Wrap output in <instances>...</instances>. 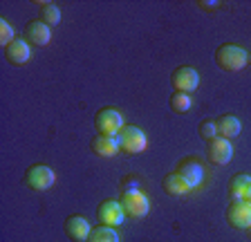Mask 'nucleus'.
<instances>
[{
	"instance_id": "1",
	"label": "nucleus",
	"mask_w": 251,
	"mask_h": 242,
	"mask_svg": "<svg viewBox=\"0 0 251 242\" xmlns=\"http://www.w3.org/2000/svg\"><path fill=\"white\" fill-rule=\"evenodd\" d=\"M215 63L220 70L225 72H240L242 68H247V49L235 45V43H222L218 45L213 54Z\"/></svg>"
},
{
	"instance_id": "2",
	"label": "nucleus",
	"mask_w": 251,
	"mask_h": 242,
	"mask_svg": "<svg viewBox=\"0 0 251 242\" xmlns=\"http://www.w3.org/2000/svg\"><path fill=\"white\" fill-rule=\"evenodd\" d=\"M119 204H121L126 216L135 218V220L148 216V211H151V200H148L146 193L139 191L137 186H124V189H121Z\"/></svg>"
},
{
	"instance_id": "3",
	"label": "nucleus",
	"mask_w": 251,
	"mask_h": 242,
	"mask_svg": "<svg viewBox=\"0 0 251 242\" xmlns=\"http://www.w3.org/2000/svg\"><path fill=\"white\" fill-rule=\"evenodd\" d=\"M54 179H56V175L47 164H31L23 175V184L31 191H47L52 189Z\"/></svg>"
},
{
	"instance_id": "4",
	"label": "nucleus",
	"mask_w": 251,
	"mask_h": 242,
	"mask_svg": "<svg viewBox=\"0 0 251 242\" xmlns=\"http://www.w3.org/2000/svg\"><path fill=\"white\" fill-rule=\"evenodd\" d=\"M117 142H119V150L128 155H139L146 150L148 146V139L144 135V130L137 126H124L117 135Z\"/></svg>"
},
{
	"instance_id": "5",
	"label": "nucleus",
	"mask_w": 251,
	"mask_h": 242,
	"mask_svg": "<svg viewBox=\"0 0 251 242\" xmlns=\"http://www.w3.org/2000/svg\"><path fill=\"white\" fill-rule=\"evenodd\" d=\"M94 128H97L99 135L117 137L119 130L124 128V117H121V112L115 110V108H101V110L94 115Z\"/></svg>"
},
{
	"instance_id": "6",
	"label": "nucleus",
	"mask_w": 251,
	"mask_h": 242,
	"mask_svg": "<svg viewBox=\"0 0 251 242\" xmlns=\"http://www.w3.org/2000/svg\"><path fill=\"white\" fill-rule=\"evenodd\" d=\"M226 222L233 229H251V202L249 200H231L226 206Z\"/></svg>"
},
{
	"instance_id": "7",
	"label": "nucleus",
	"mask_w": 251,
	"mask_h": 242,
	"mask_svg": "<svg viewBox=\"0 0 251 242\" xmlns=\"http://www.w3.org/2000/svg\"><path fill=\"white\" fill-rule=\"evenodd\" d=\"M171 83L175 88V92H184V95H191L193 90H198L200 85V74L188 65H179V68L173 70L171 74Z\"/></svg>"
},
{
	"instance_id": "8",
	"label": "nucleus",
	"mask_w": 251,
	"mask_h": 242,
	"mask_svg": "<svg viewBox=\"0 0 251 242\" xmlns=\"http://www.w3.org/2000/svg\"><path fill=\"white\" fill-rule=\"evenodd\" d=\"M231 157H233V146H231L229 139L213 137L206 142V159L213 166H225L231 162Z\"/></svg>"
},
{
	"instance_id": "9",
	"label": "nucleus",
	"mask_w": 251,
	"mask_h": 242,
	"mask_svg": "<svg viewBox=\"0 0 251 242\" xmlns=\"http://www.w3.org/2000/svg\"><path fill=\"white\" fill-rule=\"evenodd\" d=\"M124 218H126V213L117 200H103L97 206V220L103 226H112L115 229V226L124 224Z\"/></svg>"
},
{
	"instance_id": "10",
	"label": "nucleus",
	"mask_w": 251,
	"mask_h": 242,
	"mask_svg": "<svg viewBox=\"0 0 251 242\" xmlns=\"http://www.w3.org/2000/svg\"><path fill=\"white\" fill-rule=\"evenodd\" d=\"M175 173L182 175L188 184H191V189H198L204 182V164L200 162L198 157H184L182 162L177 164Z\"/></svg>"
},
{
	"instance_id": "11",
	"label": "nucleus",
	"mask_w": 251,
	"mask_h": 242,
	"mask_svg": "<svg viewBox=\"0 0 251 242\" xmlns=\"http://www.w3.org/2000/svg\"><path fill=\"white\" fill-rule=\"evenodd\" d=\"M23 38H25L29 45H47L52 32H50V25H45L43 21L34 18V21H27L23 27Z\"/></svg>"
},
{
	"instance_id": "12",
	"label": "nucleus",
	"mask_w": 251,
	"mask_h": 242,
	"mask_svg": "<svg viewBox=\"0 0 251 242\" xmlns=\"http://www.w3.org/2000/svg\"><path fill=\"white\" fill-rule=\"evenodd\" d=\"M2 56H5V61L9 65H16V68H18V65H25L31 56L29 43H27L25 38H16L7 48H2Z\"/></svg>"
},
{
	"instance_id": "13",
	"label": "nucleus",
	"mask_w": 251,
	"mask_h": 242,
	"mask_svg": "<svg viewBox=\"0 0 251 242\" xmlns=\"http://www.w3.org/2000/svg\"><path fill=\"white\" fill-rule=\"evenodd\" d=\"M65 233H68L70 240L74 242H88L90 238V231H92V226H90V222L85 220V218L81 216H70L65 218Z\"/></svg>"
},
{
	"instance_id": "14",
	"label": "nucleus",
	"mask_w": 251,
	"mask_h": 242,
	"mask_svg": "<svg viewBox=\"0 0 251 242\" xmlns=\"http://www.w3.org/2000/svg\"><path fill=\"white\" fill-rule=\"evenodd\" d=\"M215 130H218L220 137L235 139L238 135H240V130H242L240 119H238L235 115H231V112H226V115H220L218 119H215Z\"/></svg>"
},
{
	"instance_id": "15",
	"label": "nucleus",
	"mask_w": 251,
	"mask_h": 242,
	"mask_svg": "<svg viewBox=\"0 0 251 242\" xmlns=\"http://www.w3.org/2000/svg\"><path fill=\"white\" fill-rule=\"evenodd\" d=\"M251 191V177L245 173H238L229 179V186H226V193H229L231 200H247Z\"/></svg>"
},
{
	"instance_id": "16",
	"label": "nucleus",
	"mask_w": 251,
	"mask_h": 242,
	"mask_svg": "<svg viewBox=\"0 0 251 242\" xmlns=\"http://www.w3.org/2000/svg\"><path fill=\"white\" fill-rule=\"evenodd\" d=\"M92 153H97L99 157H112V155L119 153V142L117 137H105V135H97L90 142Z\"/></svg>"
},
{
	"instance_id": "17",
	"label": "nucleus",
	"mask_w": 251,
	"mask_h": 242,
	"mask_svg": "<svg viewBox=\"0 0 251 242\" xmlns=\"http://www.w3.org/2000/svg\"><path fill=\"white\" fill-rule=\"evenodd\" d=\"M162 186H164V191H166L168 195H173V197H182V195H186V193L193 191L191 189V184H188L179 173H168L166 177H164Z\"/></svg>"
},
{
	"instance_id": "18",
	"label": "nucleus",
	"mask_w": 251,
	"mask_h": 242,
	"mask_svg": "<svg viewBox=\"0 0 251 242\" xmlns=\"http://www.w3.org/2000/svg\"><path fill=\"white\" fill-rule=\"evenodd\" d=\"M88 242H119V233L112 229V226H94L92 231H90V238Z\"/></svg>"
},
{
	"instance_id": "19",
	"label": "nucleus",
	"mask_w": 251,
	"mask_h": 242,
	"mask_svg": "<svg viewBox=\"0 0 251 242\" xmlns=\"http://www.w3.org/2000/svg\"><path fill=\"white\" fill-rule=\"evenodd\" d=\"M41 16L45 25H58L61 23V9L54 2H41Z\"/></svg>"
},
{
	"instance_id": "20",
	"label": "nucleus",
	"mask_w": 251,
	"mask_h": 242,
	"mask_svg": "<svg viewBox=\"0 0 251 242\" xmlns=\"http://www.w3.org/2000/svg\"><path fill=\"white\" fill-rule=\"evenodd\" d=\"M168 103H171V110L173 112L182 115V112H186L188 108H191V95H184V92H173L171 99H168Z\"/></svg>"
},
{
	"instance_id": "21",
	"label": "nucleus",
	"mask_w": 251,
	"mask_h": 242,
	"mask_svg": "<svg viewBox=\"0 0 251 242\" xmlns=\"http://www.w3.org/2000/svg\"><path fill=\"white\" fill-rule=\"evenodd\" d=\"M11 41H16L14 36V27L9 25V21H5V18H0V45L2 48H7Z\"/></svg>"
},
{
	"instance_id": "22",
	"label": "nucleus",
	"mask_w": 251,
	"mask_h": 242,
	"mask_svg": "<svg viewBox=\"0 0 251 242\" xmlns=\"http://www.w3.org/2000/svg\"><path fill=\"white\" fill-rule=\"evenodd\" d=\"M198 132H200V137H202L204 142H209V139L218 137V130H215V121H211V119L202 121V123H200V128H198Z\"/></svg>"
},
{
	"instance_id": "23",
	"label": "nucleus",
	"mask_w": 251,
	"mask_h": 242,
	"mask_svg": "<svg viewBox=\"0 0 251 242\" xmlns=\"http://www.w3.org/2000/svg\"><path fill=\"white\" fill-rule=\"evenodd\" d=\"M198 7H202V9H206V11H213V9L220 7V2H206V0H200Z\"/></svg>"
},
{
	"instance_id": "24",
	"label": "nucleus",
	"mask_w": 251,
	"mask_h": 242,
	"mask_svg": "<svg viewBox=\"0 0 251 242\" xmlns=\"http://www.w3.org/2000/svg\"><path fill=\"white\" fill-rule=\"evenodd\" d=\"M247 65H251V52H247Z\"/></svg>"
},
{
	"instance_id": "25",
	"label": "nucleus",
	"mask_w": 251,
	"mask_h": 242,
	"mask_svg": "<svg viewBox=\"0 0 251 242\" xmlns=\"http://www.w3.org/2000/svg\"><path fill=\"white\" fill-rule=\"evenodd\" d=\"M247 200H249V202H251V191H249V197H247Z\"/></svg>"
},
{
	"instance_id": "26",
	"label": "nucleus",
	"mask_w": 251,
	"mask_h": 242,
	"mask_svg": "<svg viewBox=\"0 0 251 242\" xmlns=\"http://www.w3.org/2000/svg\"><path fill=\"white\" fill-rule=\"evenodd\" d=\"M249 233H251V229H249Z\"/></svg>"
}]
</instances>
